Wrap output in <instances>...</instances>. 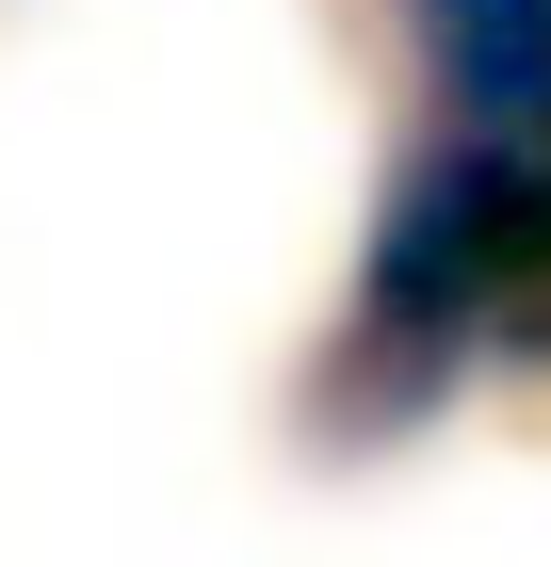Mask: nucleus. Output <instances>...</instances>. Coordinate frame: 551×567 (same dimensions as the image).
<instances>
[{"mask_svg": "<svg viewBox=\"0 0 551 567\" xmlns=\"http://www.w3.org/2000/svg\"><path fill=\"white\" fill-rule=\"evenodd\" d=\"M406 17V65H422V114L438 131H551V0H389Z\"/></svg>", "mask_w": 551, "mask_h": 567, "instance_id": "nucleus-1", "label": "nucleus"}]
</instances>
